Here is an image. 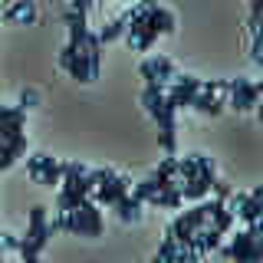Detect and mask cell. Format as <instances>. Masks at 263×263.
Listing matches in <instances>:
<instances>
[{
  "instance_id": "20",
  "label": "cell",
  "mask_w": 263,
  "mask_h": 263,
  "mask_svg": "<svg viewBox=\"0 0 263 263\" xmlns=\"http://www.w3.org/2000/svg\"><path fill=\"white\" fill-rule=\"evenodd\" d=\"M89 7H92V0H69V10H76V13H86Z\"/></svg>"
},
{
  "instance_id": "16",
  "label": "cell",
  "mask_w": 263,
  "mask_h": 263,
  "mask_svg": "<svg viewBox=\"0 0 263 263\" xmlns=\"http://www.w3.org/2000/svg\"><path fill=\"white\" fill-rule=\"evenodd\" d=\"M138 76L145 79V86H148V82H158V76H155V69H152V63H148V60L138 66Z\"/></svg>"
},
{
  "instance_id": "12",
  "label": "cell",
  "mask_w": 263,
  "mask_h": 263,
  "mask_svg": "<svg viewBox=\"0 0 263 263\" xmlns=\"http://www.w3.org/2000/svg\"><path fill=\"white\" fill-rule=\"evenodd\" d=\"M148 63H152V69H155V76H158L161 82H171V79H175V76H178V66H175V63H171V60H168V56H155V60H148Z\"/></svg>"
},
{
  "instance_id": "17",
  "label": "cell",
  "mask_w": 263,
  "mask_h": 263,
  "mask_svg": "<svg viewBox=\"0 0 263 263\" xmlns=\"http://www.w3.org/2000/svg\"><path fill=\"white\" fill-rule=\"evenodd\" d=\"M211 191L217 194V201H227V197H230V191H234V187H230V184H224V181H214V187H211Z\"/></svg>"
},
{
  "instance_id": "11",
  "label": "cell",
  "mask_w": 263,
  "mask_h": 263,
  "mask_svg": "<svg viewBox=\"0 0 263 263\" xmlns=\"http://www.w3.org/2000/svg\"><path fill=\"white\" fill-rule=\"evenodd\" d=\"M125 27H128V13H122V16H115L112 23H105L102 30L96 33L99 36V43H112V40H119V36H125Z\"/></svg>"
},
{
  "instance_id": "13",
  "label": "cell",
  "mask_w": 263,
  "mask_h": 263,
  "mask_svg": "<svg viewBox=\"0 0 263 263\" xmlns=\"http://www.w3.org/2000/svg\"><path fill=\"white\" fill-rule=\"evenodd\" d=\"M145 204H152V208H181L184 197H181V191H158V194L148 197Z\"/></svg>"
},
{
  "instance_id": "7",
  "label": "cell",
  "mask_w": 263,
  "mask_h": 263,
  "mask_svg": "<svg viewBox=\"0 0 263 263\" xmlns=\"http://www.w3.org/2000/svg\"><path fill=\"white\" fill-rule=\"evenodd\" d=\"M4 20H13V23H36V7L30 0H16V4H7L4 7Z\"/></svg>"
},
{
  "instance_id": "4",
  "label": "cell",
  "mask_w": 263,
  "mask_h": 263,
  "mask_svg": "<svg viewBox=\"0 0 263 263\" xmlns=\"http://www.w3.org/2000/svg\"><path fill=\"white\" fill-rule=\"evenodd\" d=\"M60 66L66 72H69L72 79H79V82H92V72H89V60H86V53L82 49H76L72 43H66L63 46V53H60Z\"/></svg>"
},
{
  "instance_id": "14",
  "label": "cell",
  "mask_w": 263,
  "mask_h": 263,
  "mask_svg": "<svg viewBox=\"0 0 263 263\" xmlns=\"http://www.w3.org/2000/svg\"><path fill=\"white\" fill-rule=\"evenodd\" d=\"M155 178H178V158H161L155 168Z\"/></svg>"
},
{
  "instance_id": "18",
  "label": "cell",
  "mask_w": 263,
  "mask_h": 263,
  "mask_svg": "<svg viewBox=\"0 0 263 263\" xmlns=\"http://www.w3.org/2000/svg\"><path fill=\"white\" fill-rule=\"evenodd\" d=\"M0 247H4V250H16V247H20V237H13V234H0Z\"/></svg>"
},
{
  "instance_id": "6",
  "label": "cell",
  "mask_w": 263,
  "mask_h": 263,
  "mask_svg": "<svg viewBox=\"0 0 263 263\" xmlns=\"http://www.w3.org/2000/svg\"><path fill=\"white\" fill-rule=\"evenodd\" d=\"M145 27L155 30L158 36H161V33H175V13L164 10V7H152L148 16H145Z\"/></svg>"
},
{
  "instance_id": "15",
  "label": "cell",
  "mask_w": 263,
  "mask_h": 263,
  "mask_svg": "<svg viewBox=\"0 0 263 263\" xmlns=\"http://www.w3.org/2000/svg\"><path fill=\"white\" fill-rule=\"evenodd\" d=\"M36 102H40V96L33 92V89H23V92H20V105H16V109H23V112H27V109H33Z\"/></svg>"
},
{
  "instance_id": "9",
  "label": "cell",
  "mask_w": 263,
  "mask_h": 263,
  "mask_svg": "<svg viewBox=\"0 0 263 263\" xmlns=\"http://www.w3.org/2000/svg\"><path fill=\"white\" fill-rule=\"evenodd\" d=\"M112 208H115V214H119V220H125V224H132V220L142 217V201H138V197H132V191L122 194Z\"/></svg>"
},
{
  "instance_id": "19",
  "label": "cell",
  "mask_w": 263,
  "mask_h": 263,
  "mask_svg": "<svg viewBox=\"0 0 263 263\" xmlns=\"http://www.w3.org/2000/svg\"><path fill=\"white\" fill-rule=\"evenodd\" d=\"M27 171H30V178L40 184V161H36V155H30V158H27Z\"/></svg>"
},
{
  "instance_id": "1",
  "label": "cell",
  "mask_w": 263,
  "mask_h": 263,
  "mask_svg": "<svg viewBox=\"0 0 263 263\" xmlns=\"http://www.w3.org/2000/svg\"><path fill=\"white\" fill-rule=\"evenodd\" d=\"M227 260H237V263H263V247H260V220L257 224H247V230L234 237L227 247H220Z\"/></svg>"
},
{
  "instance_id": "3",
  "label": "cell",
  "mask_w": 263,
  "mask_h": 263,
  "mask_svg": "<svg viewBox=\"0 0 263 263\" xmlns=\"http://www.w3.org/2000/svg\"><path fill=\"white\" fill-rule=\"evenodd\" d=\"M260 92H263L260 82H253V79H227L224 105H230V109H237V112H247L260 102Z\"/></svg>"
},
{
  "instance_id": "8",
  "label": "cell",
  "mask_w": 263,
  "mask_h": 263,
  "mask_svg": "<svg viewBox=\"0 0 263 263\" xmlns=\"http://www.w3.org/2000/svg\"><path fill=\"white\" fill-rule=\"evenodd\" d=\"M36 161H40V184H46V187H60V181H63L60 161L49 158V155H36Z\"/></svg>"
},
{
  "instance_id": "21",
  "label": "cell",
  "mask_w": 263,
  "mask_h": 263,
  "mask_svg": "<svg viewBox=\"0 0 263 263\" xmlns=\"http://www.w3.org/2000/svg\"><path fill=\"white\" fill-rule=\"evenodd\" d=\"M92 4H105V0H92Z\"/></svg>"
},
{
  "instance_id": "2",
  "label": "cell",
  "mask_w": 263,
  "mask_h": 263,
  "mask_svg": "<svg viewBox=\"0 0 263 263\" xmlns=\"http://www.w3.org/2000/svg\"><path fill=\"white\" fill-rule=\"evenodd\" d=\"M49 220H46V208H33L30 211V230H27V237H20V247H16V253L20 257H30V253H36L40 257V250L46 247V240H49Z\"/></svg>"
},
{
  "instance_id": "5",
  "label": "cell",
  "mask_w": 263,
  "mask_h": 263,
  "mask_svg": "<svg viewBox=\"0 0 263 263\" xmlns=\"http://www.w3.org/2000/svg\"><path fill=\"white\" fill-rule=\"evenodd\" d=\"M27 152V132H20V135H13L10 142L0 145V171H7L10 164L20 158V155Z\"/></svg>"
},
{
  "instance_id": "10",
  "label": "cell",
  "mask_w": 263,
  "mask_h": 263,
  "mask_svg": "<svg viewBox=\"0 0 263 263\" xmlns=\"http://www.w3.org/2000/svg\"><path fill=\"white\" fill-rule=\"evenodd\" d=\"M191 109L204 112V115H220V112H224V96H204V92H194Z\"/></svg>"
}]
</instances>
